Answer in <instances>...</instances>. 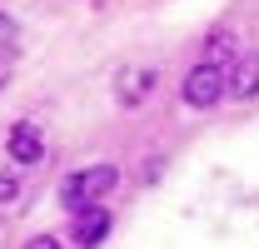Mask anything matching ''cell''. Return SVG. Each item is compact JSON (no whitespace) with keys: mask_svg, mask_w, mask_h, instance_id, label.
I'll list each match as a JSON object with an SVG mask.
<instances>
[{"mask_svg":"<svg viewBox=\"0 0 259 249\" xmlns=\"http://www.w3.org/2000/svg\"><path fill=\"white\" fill-rule=\"evenodd\" d=\"M115 185H120V170H115V164H90V170H75L60 185V199L70 210H90L100 194H110Z\"/></svg>","mask_w":259,"mask_h":249,"instance_id":"1","label":"cell"},{"mask_svg":"<svg viewBox=\"0 0 259 249\" xmlns=\"http://www.w3.org/2000/svg\"><path fill=\"white\" fill-rule=\"evenodd\" d=\"M229 95L234 100H254L259 95V55H239V60L229 65Z\"/></svg>","mask_w":259,"mask_h":249,"instance_id":"4","label":"cell"},{"mask_svg":"<svg viewBox=\"0 0 259 249\" xmlns=\"http://www.w3.org/2000/svg\"><path fill=\"white\" fill-rule=\"evenodd\" d=\"M70 234H75V244H80V249H95L100 239L110 234V210H100V204H90V210H75Z\"/></svg>","mask_w":259,"mask_h":249,"instance_id":"3","label":"cell"},{"mask_svg":"<svg viewBox=\"0 0 259 249\" xmlns=\"http://www.w3.org/2000/svg\"><path fill=\"white\" fill-rule=\"evenodd\" d=\"M239 55H244V50H239V40H234L229 30H220V35H209V45H204V60H199V65H214V70H225V65H234Z\"/></svg>","mask_w":259,"mask_h":249,"instance_id":"6","label":"cell"},{"mask_svg":"<svg viewBox=\"0 0 259 249\" xmlns=\"http://www.w3.org/2000/svg\"><path fill=\"white\" fill-rule=\"evenodd\" d=\"M225 70H214V65H194L190 75H185V105L194 110H214L220 100H225Z\"/></svg>","mask_w":259,"mask_h":249,"instance_id":"2","label":"cell"},{"mask_svg":"<svg viewBox=\"0 0 259 249\" xmlns=\"http://www.w3.org/2000/svg\"><path fill=\"white\" fill-rule=\"evenodd\" d=\"M15 194V180H0V199H10Z\"/></svg>","mask_w":259,"mask_h":249,"instance_id":"9","label":"cell"},{"mask_svg":"<svg viewBox=\"0 0 259 249\" xmlns=\"http://www.w3.org/2000/svg\"><path fill=\"white\" fill-rule=\"evenodd\" d=\"M40 155H45V135H40L30 120H20L15 130H10V159H20V164H35Z\"/></svg>","mask_w":259,"mask_h":249,"instance_id":"5","label":"cell"},{"mask_svg":"<svg viewBox=\"0 0 259 249\" xmlns=\"http://www.w3.org/2000/svg\"><path fill=\"white\" fill-rule=\"evenodd\" d=\"M25 249H60V244H55V239L45 234V239H30V244H25Z\"/></svg>","mask_w":259,"mask_h":249,"instance_id":"8","label":"cell"},{"mask_svg":"<svg viewBox=\"0 0 259 249\" xmlns=\"http://www.w3.org/2000/svg\"><path fill=\"white\" fill-rule=\"evenodd\" d=\"M150 85H155L150 70H125V75H120V100H125V105H140Z\"/></svg>","mask_w":259,"mask_h":249,"instance_id":"7","label":"cell"}]
</instances>
